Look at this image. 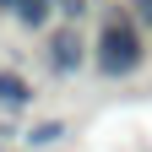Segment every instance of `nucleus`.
<instances>
[{
    "mask_svg": "<svg viewBox=\"0 0 152 152\" xmlns=\"http://www.w3.org/2000/svg\"><path fill=\"white\" fill-rule=\"evenodd\" d=\"M147 60V44H141V22L120 6L103 11V27H98V44H92V71L109 76V82H120V76L141 71Z\"/></svg>",
    "mask_w": 152,
    "mask_h": 152,
    "instance_id": "1",
    "label": "nucleus"
},
{
    "mask_svg": "<svg viewBox=\"0 0 152 152\" xmlns=\"http://www.w3.org/2000/svg\"><path fill=\"white\" fill-rule=\"evenodd\" d=\"M92 60V49H87V38L76 33V27H54L49 33V44H44V65L54 71V76H76Z\"/></svg>",
    "mask_w": 152,
    "mask_h": 152,
    "instance_id": "2",
    "label": "nucleus"
},
{
    "mask_svg": "<svg viewBox=\"0 0 152 152\" xmlns=\"http://www.w3.org/2000/svg\"><path fill=\"white\" fill-rule=\"evenodd\" d=\"M33 98H38V87L27 82L22 71H0V109L22 114V109H33Z\"/></svg>",
    "mask_w": 152,
    "mask_h": 152,
    "instance_id": "3",
    "label": "nucleus"
},
{
    "mask_svg": "<svg viewBox=\"0 0 152 152\" xmlns=\"http://www.w3.org/2000/svg\"><path fill=\"white\" fill-rule=\"evenodd\" d=\"M11 22H22L27 33H44L54 22V0H16V6H11Z\"/></svg>",
    "mask_w": 152,
    "mask_h": 152,
    "instance_id": "4",
    "label": "nucleus"
},
{
    "mask_svg": "<svg viewBox=\"0 0 152 152\" xmlns=\"http://www.w3.org/2000/svg\"><path fill=\"white\" fill-rule=\"evenodd\" d=\"M65 136H71V125H65V120H38V125L27 130V147H38V152H44V147H60Z\"/></svg>",
    "mask_w": 152,
    "mask_h": 152,
    "instance_id": "5",
    "label": "nucleus"
},
{
    "mask_svg": "<svg viewBox=\"0 0 152 152\" xmlns=\"http://www.w3.org/2000/svg\"><path fill=\"white\" fill-rule=\"evenodd\" d=\"M87 11H92V0H54V16H60V27H76Z\"/></svg>",
    "mask_w": 152,
    "mask_h": 152,
    "instance_id": "6",
    "label": "nucleus"
},
{
    "mask_svg": "<svg viewBox=\"0 0 152 152\" xmlns=\"http://www.w3.org/2000/svg\"><path fill=\"white\" fill-rule=\"evenodd\" d=\"M130 6H136V22H141V27H152V0H130Z\"/></svg>",
    "mask_w": 152,
    "mask_h": 152,
    "instance_id": "7",
    "label": "nucleus"
},
{
    "mask_svg": "<svg viewBox=\"0 0 152 152\" xmlns=\"http://www.w3.org/2000/svg\"><path fill=\"white\" fill-rule=\"evenodd\" d=\"M11 6H16V0H0V11H6V16H11Z\"/></svg>",
    "mask_w": 152,
    "mask_h": 152,
    "instance_id": "8",
    "label": "nucleus"
}]
</instances>
